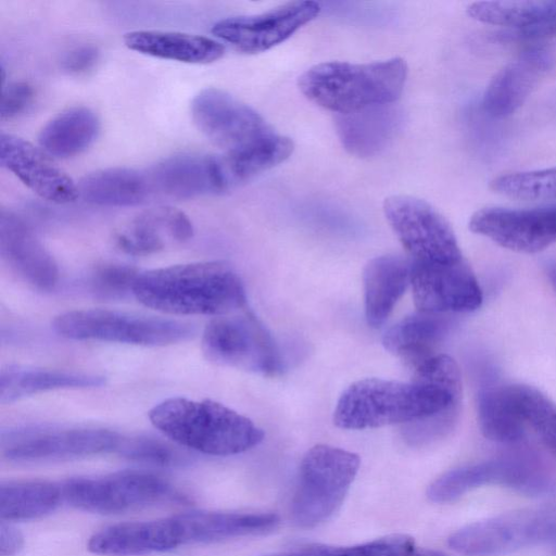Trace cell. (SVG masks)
I'll return each instance as SVG.
<instances>
[{"label":"cell","mask_w":556,"mask_h":556,"mask_svg":"<svg viewBox=\"0 0 556 556\" xmlns=\"http://www.w3.org/2000/svg\"><path fill=\"white\" fill-rule=\"evenodd\" d=\"M131 293L141 304L172 315L217 317L233 314L247 303L241 278L220 261L142 271Z\"/></svg>","instance_id":"1"},{"label":"cell","mask_w":556,"mask_h":556,"mask_svg":"<svg viewBox=\"0 0 556 556\" xmlns=\"http://www.w3.org/2000/svg\"><path fill=\"white\" fill-rule=\"evenodd\" d=\"M149 418L172 441L207 455L243 453L264 439L251 419L212 400L166 399L150 410Z\"/></svg>","instance_id":"2"},{"label":"cell","mask_w":556,"mask_h":556,"mask_svg":"<svg viewBox=\"0 0 556 556\" xmlns=\"http://www.w3.org/2000/svg\"><path fill=\"white\" fill-rule=\"evenodd\" d=\"M406 75L401 58L365 64L325 62L306 70L299 77V88L315 104L343 114L394 103Z\"/></svg>","instance_id":"3"},{"label":"cell","mask_w":556,"mask_h":556,"mask_svg":"<svg viewBox=\"0 0 556 556\" xmlns=\"http://www.w3.org/2000/svg\"><path fill=\"white\" fill-rule=\"evenodd\" d=\"M361 459L357 454L327 444H317L304 455L290 514L295 526L315 528L341 507L354 481Z\"/></svg>","instance_id":"4"},{"label":"cell","mask_w":556,"mask_h":556,"mask_svg":"<svg viewBox=\"0 0 556 556\" xmlns=\"http://www.w3.org/2000/svg\"><path fill=\"white\" fill-rule=\"evenodd\" d=\"M54 330L68 339L164 346L193 337L195 328L181 320L111 309H77L53 320Z\"/></svg>","instance_id":"5"},{"label":"cell","mask_w":556,"mask_h":556,"mask_svg":"<svg viewBox=\"0 0 556 556\" xmlns=\"http://www.w3.org/2000/svg\"><path fill=\"white\" fill-rule=\"evenodd\" d=\"M62 493L63 500L71 506L103 515L187 501L163 478L142 471L68 479L62 484Z\"/></svg>","instance_id":"6"},{"label":"cell","mask_w":556,"mask_h":556,"mask_svg":"<svg viewBox=\"0 0 556 556\" xmlns=\"http://www.w3.org/2000/svg\"><path fill=\"white\" fill-rule=\"evenodd\" d=\"M202 351L208 361L222 366L263 376H275L281 370L274 339L249 312L213 318L204 328Z\"/></svg>","instance_id":"7"},{"label":"cell","mask_w":556,"mask_h":556,"mask_svg":"<svg viewBox=\"0 0 556 556\" xmlns=\"http://www.w3.org/2000/svg\"><path fill=\"white\" fill-rule=\"evenodd\" d=\"M383 212L413 261L454 263L464 258L451 225L426 201L392 195L384 200Z\"/></svg>","instance_id":"8"},{"label":"cell","mask_w":556,"mask_h":556,"mask_svg":"<svg viewBox=\"0 0 556 556\" xmlns=\"http://www.w3.org/2000/svg\"><path fill=\"white\" fill-rule=\"evenodd\" d=\"M191 116L200 131L225 153L249 148L274 134L255 110L218 88L198 92Z\"/></svg>","instance_id":"9"},{"label":"cell","mask_w":556,"mask_h":556,"mask_svg":"<svg viewBox=\"0 0 556 556\" xmlns=\"http://www.w3.org/2000/svg\"><path fill=\"white\" fill-rule=\"evenodd\" d=\"M121 435L98 428H25L2 434V454L11 460H64L116 451Z\"/></svg>","instance_id":"10"},{"label":"cell","mask_w":556,"mask_h":556,"mask_svg":"<svg viewBox=\"0 0 556 556\" xmlns=\"http://www.w3.org/2000/svg\"><path fill=\"white\" fill-rule=\"evenodd\" d=\"M556 532V520L542 511L520 510L470 523L447 540L465 556H494L511 552Z\"/></svg>","instance_id":"11"},{"label":"cell","mask_w":556,"mask_h":556,"mask_svg":"<svg viewBox=\"0 0 556 556\" xmlns=\"http://www.w3.org/2000/svg\"><path fill=\"white\" fill-rule=\"evenodd\" d=\"M315 1H293L255 15L223 18L212 33L239 52L254 54L267 51L290 38L320 13Z\"/></svg>","instance_id":"12"},{"label":"cell","mask_w":556,"mask_h":556,"mask_svg":"<svg viewBox=\"0 0 556 556\" xmlns=\"http://www.w3.org/2000/svg\"><path fill=\"white\" fill-rule=\"evenodd\" d=\"M410 285L415 306L420 312L467 313L482 303L481 288L465 258L454 263L412 260Z\"/></svg>","instance_id":"13"},{"label":"cell","mask_w":556,"mask_h":556,"mask_svg":"<svg viewBox=\"0 0 556 556\" xmlns=\"http://www.w3.org/2000/svg\"><path fill=\"white\" fill-rule=\"evenodd\" d=\"M469 229L498 245L521 253H536L556 242V204L509 208L489 206L476 211Z\"/></svg>","instance_id":"14"},{"label":"cell","mask_w":556,"mask_h":556,"mask_svg":"<svg viewBox=\"0 0 556 556\" xmlns=\"http://www.w3.org/2000/svg\"><path fill=\"white\" fill-rule=\"evenodd\" d=\"M0 162L47 201L62 204L79 197L77 185L53 163L49 154L21 137L1 132Z\"/></svg>","instance_id":"15"},{"label":"cell","mask_w":556,"mask_h":556,"mask_svg":"<svg viewBox=\"0 0 556 556\" xmlns=\"http://www.w3.org/2000/svg\"><path fill=\"white\" fill-rule=\"evenodd\" d=\"M554 64V53L546 48L531 47L521 51L489 83L481 102L484 113L494 118L514 114Z\"/></svg>","instance_id":"16"},{"label":"cell","mask_w":556,"mask_h":556,"mask_svg":"<svg viewBox=\"0 0 556 556\" xmlns=\"http://www.w3.org/2000/svg\"><path fill=\"white\" fill-rule=\"evenodd\" d=\"M153 192L182 200L228 190L219 156L181 153L147 170Z\"/></svg>","instance_id":"17"},{"label":"cell","mask_w":556,"mask_h":556,"mask_svg":"<svg viewBox=\"0 0 556 556\" xmlns=\"http://www.w3.org/2000/svg\"><path fill=\"white\" fill-rule=\"evenodd\" d=\"M0 253L33 287L41 291L55 287L59 269L54 258L24 220L4 208L0 213Z\"/></svg>","instance_id":"18"},{"label":"cell","mask_w":556,"mask_h":556,"mask_svg":"<svg viewBox=\"0 0 556 556\" xmlns=\"http://www.w3.org/2000/svg\"><path fill=\"white\" fill-rule=\"evenodd\" d=\"M164 552L181 545L252 536L257 520L252 513L190 511L159 519Z\"/></svg>","instance_id":"19"},{"label":"cell","mask_w":556,"mask_h":556,"mask_svg":"<svg viewBox=\"0 0 556 556\" xmlns=\"http://www.w3.org/2000/svg\"><path fill=\"white\" fill-rule=\"evenodd\" d=\"M193 235L188 216L170 206L147 210L131 219L116 236L121 250L147 255L188 241Z\"/></svg>","instance_id":"20"},{"label":"cell","mask_w":556,"mask_h":556,"mask_svg":"<svg viewBox=\"0 0 556 556\" xmlns=\"http://www.w3.org/2000/svg\"><path fill=\"white\" fill-rule=\"evenodd\" d=\"M403 123V113L394 103L337 114L336 129L344 149L358 157H371L383 151Z\"/></svg>","instance_id":"21"},{"label":"cell","mask_w":556,"mask_h":556,"mask_svg":"<svg viewBox=\"0 0 556 556\" xmlns=\"http://www.w3.org/2000/svg\"><path fill=\"white\" fill-rule=\"evenodd\" d=\"M530 469L525 464L509 460H492L458 467L435 479L428 486L427 496L433 503H450L484 484L530 488L535 484V478Z\"/></svg>","instance_id":"22"},{"label":"cell","mask_w":556,"mask_h":556,"mask_svg":"<svg viewBox=\"0 0 556 556\" xmlns=\"http://www.w3.org/2000/svg\"><path fill=\"white\" fill-rule=\"evenodd\" d=\"M412 279V261L400 255L370 260L363 273L365 316L368 325L380 327L393 311Z\"/></svg>","instance_id":"23"},{"label":"cell","mask_w":556,"mask_h":556,"mask_svg":"<svg viewBox=\"0 0 556 556\" xmlns=\"http://www.w3.org/2000/svg\"><path fill=\"white\" fill-rule=\"evenodd\" d=\"M125 45L139 53L192 64L219 60L224 46L215 39L169 30H134L125 34Z\"/></svg>","instance_id":"24"},{"label":"cell","mask_w":556,"mask_h":556,"mask_svg":"<svg viewBox=\"0 0 556 556\" xmlns=\"http://www.w3.org/2000/svg\"><path fill=\"white\" fill-rule=\"evenodd\" d=\"M450 328L451 320L445 314L417 311L392 326L384 333L382 344L414 369L434 355Z\"/></svg>","instance_id":"25"},{"label":"cell","mask_w":556,"mask_h":556,"mask_svg":"<svg viewBox=\"0 0 556 556\" xmlns=\"http://www.w3.org/2000/svg\"><path fill=\"white\" fill-rule=\"evenodd\" d=\"M78 195L102 206H134L153 193L147 172L110 167L85 175L77 184Z\"/></svg>","instance_id":"26"},{"label":"cell","mask_w":556,"mask_h":556,"mask_svg":"<svg viewBox=\"0 0 556 556\" xmlns=\"http://www.w3.org/2000/svg\"><path fill=\"white\" fill-rule=\"evenodd\" d=\"M99 130L97 114L88 108L75 106L48 122L39 134L38 142L51 156L70 157L89 148Z\"/></svg>","instance_id":"27"},{"label":"cell","mask_w":556,"mask_h":556,"mask_svg":"<svg viewBox=\"0 0 556 556\" xmlns=\"http://www.w3.org/2000/svg\"><path fill=\"white\" fill-rule=\"evenodd\" d=\"M104 382L102 376L85 372L8 367L0 375V402L11 403L27 395L58 389L94 388Z\"/></svg>","instance_id":"28"},{"label":"cell","mask_w":556,"mask_h":556,"mask_svg":"<svg viewBox=\"0 0 556 556\" xmlns=\"http://www.w3.org/2000/svg\"><path fill=\"white\" fill-rule=\"evenodd\" d=\"M294 149L293 141L276 132L240 151L219 156L228 189L286 161Z\"/></svg>","instance_id":"29"},{"label":"cell","mask_w":556,"mask_h":556,"mask_svg":"<svg viewBox=\"0 0 556 556\" xmlns=\"http://www.w3.org/2000/svg\"><path fill=\"white\" fill-rule=\"evenodd\" d=\"M63 498L62 486L47 481H8L0 484V519L30 520L52 513Z\"/></svg>","instance_id":"30"},{"label":"cell","mask_w":556,"mask_h":556,"mask_svg":"<svg viewBox=\"0 0 556 556\" xmlns=\"http://www.w3.org/2000/svg\"><path fill=\"white\" fill-rule=\"evenodd\" d=\"M467 14L484 24L526 30L540 27L556 17V1H477Z\"/></svg>","instance_id":"31"},{"label":"cell","mask_w":556,"mask_h":556,"mask_svg":"<svg viewBox=\"0 0 556 556\" xmlns=\"http://www.w3.org/2000/svg\"><path fill=\"white\" fill-rule=\"evenodd\" d=\"M478 421L482 434L500 443L517 442L522 439L526 430L515 413L506 384L489 387L480 392Z\"/></svg>","instance_id":"32"},{"label":"cell","mask_w":556,"mask_h":556,"mask_svg":"<svg viewBox=\"0 0 556 556\" xmlns=\"http://www.w3.org/2000/svg\"><path fill=\"white\" fill-rule=\"evenodd\" d=\"M516 415L556 455V404L540 390L526 384H506Z\"/></svg>","instance_id":"33"},{"label":"cell","mask_w":556,"mask_h":556,"mask_svg":"<svg viewBox=\"0 0 556 556\" xmlns=\"http://www.w3.org/2000/svg\"><path fill=\"white\" fill-rule=\"evenodd\" d=\"M490 188L516 200H556V166L503 174L490 181Z\"/></svg>","instance_id":"34"},{"label":"cell","mask_w":556,"mask_h":556,"mask_svg":"<svg viewBox=\"0 0 556 556\" xmlns=\"http://www.w3.org/2000/svg\"><path fill=\"white\" fill-rule=\"evenodd\" d=\"M302 556H445V554L418 547L408 535L391 534L346 547L311 546L302 549Z\"/></svg>","instance_id":"35"},{"label":"cell","mask_w":556,"mask_h":556,"mask_svg":"<svg viewBox=\"0 0 556 556\" xmlns=\"http://www.w3.org/2000/svg\"><path fill=\"white\" fill-rule=\"evenodd\" d=\"M116 451L128 459L159 466H174L184 462L173 446L151 437L122 438Z\"/></svg>","instance_id":"36"},{"label":"cell","mask_w":556,"mask_h":556,"mask_svg":"<svg viewBox=\"0 0 556 556\" xmlns=\"http://www.w3.org/2000/svg\"><path fill=\"white\" fill-rule=\"evenodd\" d=\"M140 271L124 264H103L96 268L91 278L93 292L104 298H118L132 292Z\"/></svg>","instance_id":"37"},{"label":"cell","mask_w":556,"mask_h":556,"mask_svg":"<svg viewBox=\"0 0 556 556\" xmlns=\"http://www.w3.org/2000/svg\"><path fill=\"white\" fill-rule=\"evenodd\" d=\"M34 98L33 88L21 81L11 83L4 87L1 98V118L11 119L23 113Z\"/></svg>","instance_id":"38"},{"label":"cell","mask_w":556,"mask_h":556,"mask_svg":"<svg viewBox=\"0 0 556 556\" xmlns=\"http://www.w3.org/2000/svg\"><path fill=\"white\" fill-rule=\"evenodd\" d=\"M99 58L98 50L92 46H80L71 50L64 61L63 65L70 73H85L92 68Z\"/></svg>","instance_id":"39"},{"label":"cell","mask_w":556,"mask_h":556,"mask_svg":"<svg viewBox=\"0 0 556 556\" xmlns=\"http://www.w3.org/2000/svg\"><path fill=\"white\" fill-rule=\"evenodd\" d=\"M24 544L22 533L11 525L1 520L0 523V556L15 555Z\"/></svg>","instance_id":"40"},{"label":"cell","mask_w":556,"mask_h":556,"mask_svg":"<svg viewBox=\"0 0 556 556\" xmlns=\"http://www.w3.org/2000/svg\"><path fill=\"white\" fill-rule=\"evenodd\" d=\"M556 36V17L549 23L526 30H507L502 34L503 39L508 40H538Z\"/></svg>","instance_id":"41"},{"label":"cell","mask_w":556,"mask_h":556,"mask_svg":"<svg viewBox=\"0 0 556 556\" xmlns=\"http://www.w3.org/2000/svg\"><path fill=\"white\" fill-rule=\"evenodd\" d=\"M547 275L556 290V262L552 263L547 267Z\"/></svg>","instance_id":"42"},{"label":"cell","mask_w":556,"mask_h":556,"mask_svg":"<svg viewBox=\"0 0 556 556\" xmlns=\"http://www.w3.org/2000/svg\"><path fill=\"white\" fill-rule=\"evenodd\" d=\"M270 556H301V549L288 554H281V555H270Z\"/></svg>","instance_id":"43"}]
</instances>
